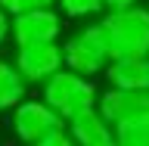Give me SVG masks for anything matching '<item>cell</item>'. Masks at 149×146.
Here are the masks:
<instances>
[{"mask_svg":"<svg viewBox=\"0 0 149 146\" xmlns=\"http://www.w3.org/2000/svg\"><path fill=\"white\" fill-rule=\"evenodd\" d=\"M34 146H74V143H72V137H68L65 131H59V134H53V137L40 140V143H34Z\"/></svg>","mask_w":149,"mask_h":146,"instance_id":"5bb4252c","label":"cell"},{"mask_svg":"<svg viewBox=\"0 0 149 146\" xmlns=\"http://www.w3.org/2000/svg\"><path fill=\"white\" fill-rule=\"evenodd\" d=\"M115 146H149V118L115 124Z\"/></svg>","mask_w":149,"mask_h":146,"instance_id":"8fae6325","label":"cell"},{"mask_svg":"<svg viewBox=\"0 0 149 146\" xmlns=\"http://www.w3.org/2000/svg\"><path fill=\"white\" fill-rule=\"evenodd\" d=\"M65 134L72 137L74 146H115V131L109 121H102L96 109L65 121Z\"/></svg>","mask_w":149,"mask_h":146,"instance_id":"9c48e42d","label":"cell"},{"mask_svg":"<svg viewBox=\"0 0 149 146\" xmlns=\"http://www.w3.org/2000/svg\"><path fill=\"white\" fill-rule=\"evenodd\" d=\"M59 6V16H68V19H93L106 13L102 0H56Z\"/></svg>","mask_w":149,"mask_h":146,"instance_id":"7c38bea8","label":"cell"},{"mask_svg":"<svg viewBox=\"0 0 149 146\" xmlns=\"http://www.w3.org/2000/svg\"><path fill=\"white\" fill-rule=\"evenodd\" d=\"M100 25L106 31L112 59L149 56V6L109 9Z\"/></svg>","mask_w":149,"mask_h":146,"instance_id":"6da1fadb","label":"cell"},{"mask_svg":"<svg viewBox=\"0 0 149 146\" xmlns=\"http://www.w3.org/2000/svg\"><path fill=\"white\" fill-rule=\"evenodd\" d=\"M9 124H13L16 140H22V143H28V146H34V143H40V140L65 131V121L59 118L44 100H22L16 109H13V121H9Z\"/></svg>","mask_w":149,"mask_h":146,"instance_id":"277c9868","label":"cell"},{"mask_svg":"<svg viewBox=\"0 0 149 146\" xmlns=\"http://www.w3.org/2000/svg\"><path fill=\"white\" fill-rule=\"evenodd\" d=\"M59 34H62V16L56 9H34V13L9 19V37L16 47L56 44Z\"/></svg>","mask_w":149,"mask_h":146,"instance_id":"5b68a950","label":"cell"},{"mask_svg":"<svg viewBox=\"0 0 149 146\" xmlns=\"http://www.w3.org/2000/svg\"><path fill=\"white\" fill-rule=\"evenodd\" d=\"M53 6H56V0H0V9H3L9 19L34 13V9H53Z\"/></svg>","mask_w":149,"mask_h":146,"instance_id":"4fadbf2b","label":"cell"},{"mask_svg":"<svg viewBox=\"0 0 149 146\" xmlns=\"http://www.w3.org/2000/svg\"><path fill=\"white\" fill-rule=\"evenodd\" d=\"M96 96H100V90H96L93 78L74 75V72H68V68L56 72L53 78L40 87V100L62 121H72V118H78V115H84V112L96 109Z\"/></svg>","mask_w":149,"mask_h":146,"instance_id":"7a4b0ae2","label":"cell"},{"mask_svg":"<svg viewBox=\"0 0 149 146\" xmlns=\"http://www.w3.org/2000/svg\"><path fill=\"white\" fill-rule=\"evenodd\" d=\"M16 72L25 84H40L44 87L56 72H62V47L59 44H37V47H19L16 50Z\"/></svg>","mask_w":149,"mask_h":146,"instance_id":"8992f818","label":"cell"},{"mask_svg":"<svg viewBox=\"0 0 149 146\" xmlns=\"http://www.w3.org/2000/svg\"><path fill=\"white\" fill-rule=\"evenodd\" d=\"M25 93H28V84L16 72V65L9 59H0V112H13L25 100Z\"/></svg>","mask_w":149,"mask_h":146,"instance_id":"30bf717a","label":"cell"},{"mask_svg":"<svg viewBox=\"0 0 149 146\" xmlns=\"http://www.w3.org/2000/svg\"><path fill=\"white\" fill-rule=\"evenodd\" d=\"M96 112L102 121H109L112 128L121 121H137L149 118V90L146 93H127V90H102L96 96Z\"/></svg>","mask_w":149,"mask_h":146,"instance_id":"52a82bcc","label":"cell"},{"mask_svg":"<svg viewBox=\"0 0 149 146\" xmlns=\"http://www.w3.org/2000/svg\"><path fill=\"white\" fill-rule=\"evenodd\" d=\"M106 13L109 9H127V6H143V0H102Z\"/></svg>","mask_w":149,"mask_h":146,"instance_id":"9a60e30c","label":"cell"},{"mask_svg":"<svg viewBox=\"0 0 149 146\" xmlns=\"http://www.w3.org/2000/svg\"><path fill=\"white\" fill-rule=\"evenodd\" d=\"M106 81L112 90L146 93L149 90V56H130V59H112L106 68Z\"/></svg>","mask_w":149,"mask_h":146,"instance_id":"ba28073f","label":"cell"},{"mask_svg":"<svg viewBox=\"0 0 149 146\" xmlns=\"http://www.w3.org/2000/svg\"><path fill=\"white\" fill-rule=\"evenodd\" d=\"M109 62H112V50H109V41H106V31H102L100 22L78 28L62 44V65L74 75H84V78L102 75L109 68Z\"/></svg>","mask_w":149,"mask_h":146,"instance_id":"3957f363","label":"cell"},{"mask_svg":"<svg viewBox=\"0 0 149 146\" xmlns=\"http://www.w3.org/2000/svg\"><path fill=\"white\" fill-rule=\"evenodd\" d=\"M6 41H9V16L0 9V47L6 44Z\"/></svg>","mask_w":149,"mask_h":146,"instance_id":"2e32d148","label":"cell"}]
</instances>
